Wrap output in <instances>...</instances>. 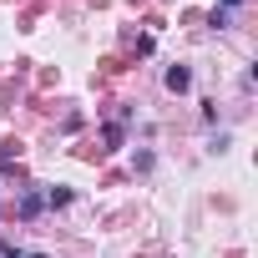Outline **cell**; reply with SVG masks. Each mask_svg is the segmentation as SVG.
Here are the masks:
<instances>
[{
    "label": "cell",
    "instance_id": "obj_1",
    "mask_svg": "<svg viewBox=\"0 0 258 258\" xmlns=\"http://www.w3.org/2000/svg\"><path fill=\"white\" fill-rule=\"evenodd\" d=\"M167 86H172V91H187V86H192V71H187V66H167Z\"/></svg>",
    "mask_w": 258,
    "mask_h": 258
},
{
    "label": "cell",
    "instance_id": "obj_5",
    "mask_svg": "<svg viewBox=\"0 0 258 258\" xmlns=\"http://www.w3.org/2000/svg\"><path fill=\"white\" fill-rule=\"evenodd\" d=\"M21 258H46V253H21Z\"/></svg>",
    "mask_w": 258,
    "mask_h": 258
},
{
    "label": "cell",
    "instance_id": "obj_4",
    "mask_svg": "<svg viewBox=\"0 0 258 258\" xmlns=\"http://www.w3.org/2000/svg\"><path fill=\"white\" fill-rule=\"evenodd\" d=\"M238 6H243V0H223V16H228V11H238Z\"/></svg>",
    "mask_w": 258,
    "mask_h": 258
},
{
    "label": "cell",
    "instance_id": "obj_2",
    "mask_svg": "<svg viewBox=\"0 0 258 258\" xmlns=\"http://www.w3.org/2000/svg\"><path fill=\"white\" fill-rule=\"evenodd\" d=\"M16 208H21V218H36V213L46 208V198H41V192H21V203H16Z\"/></svg>",
    "mask_w": 258,
    "mask_h": 258
},
{
    "label": "cell",
    "instance_id": "obj_3",
    "mask_svg": "<svg viewBox=\"0 0 258 258\" xmlns=\"http://www.w3.org/2000/svg\"><path fill=\"white\" fill-rule=\"evenodd\" d=\"M46 203H51V208H66V203H71V192H66V187H51V198H46Z\"/></svg>",
    "mask_w": 258,
    "mask_h": 258
}]
</instances>
